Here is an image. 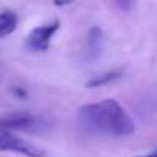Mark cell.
I'll list each match as a JSON object with an SVG mask.
<instances>
[{
    "label": "cell",
    "mask_w": 157,
    "mask_h": 157,
    "mask_svg": "<svg viewBox=\"0 0 157 157\" xmlns=\"http://www.w3.org/2000/svg\"><path fill=\"white\" fill-rule=\"evenodd\" d=\"M77 120L94 132L113 137H125L136 131L132 117L114 99L83 105L77 111Z\"/></svg>",
    "instance_id": "cell-1"
},
{
    "label": "cell",
    "mask_w": 157,
    "mask_h": 157,
    "mask_svg": "<svg viewBox=\"0 0 157 157\" xmlns=\"http://www.w3.org/2000/svg\"><path fill=\"white\" fill-rule=\"evenodd\" d=\"M49 128V122L37 114L17 113L0 119V129L5 131H20V132H43Z\"/></svg>",
    "instance_id": "cell-2"
},
{
    "label": "cell",
    "mask_w": 157,
    "mask_h": 157,
    "mask_svg": "<svg viewBox=\"0 0 157 157\" xmlns=\"http://www.w3.org/2000/svg\"><path fill=\"white\" fill-rule=\"evenodd\" d=\"M0 151L16 152L26 157H45V151L42 148L5 129H0Z\"/></svg>",
    "instance_id": "cell-3"
},
{
    "label": "cell",
    "mask_w": 157,
    "mask_h": 157,
    "mask_svg": "<svg viewBox=\"0 0 157 157\" xmlns=\"http://www.w3.org/2000/svg\"><path fill=\"white\" fill-rule=\"evenodd\" d=\"M59 28H60L59 20H54L51 23L34 28L26 37V42H25L26 48L31 51H40V52L46 51L49 48V43H51L54 34L59 31Z\"/></svg>",
    "instance_id": "cell-4"
},
{
    "label": "cell",
    "mask_w": 157,
    "mask_h": 157,
    "mask_svg": "<svg viewBox=\"0 0 157 157\" xmlns=\"http://www.w3.org/2000/svg\"><path fill=\"white\" fill-rule=\"evenodd\" d=\"M103 42H105L103 31L99 26H93L88 33V37H86V49H85L86 59L96 60L103 49Z\"/></svg>",
    "instance_id": "cell-5"
},
{
    "label": "cell",
    "mask_w": 157,
    "mask_h": 157,
    "mask_svg": "<svg viewBox=\"0 0 157 157\" xmlns=\"http://www.w3.org/2000/svg\"><path fill=\"white\" fill-rule=\"evenodd\" d=\"M19 26V17L14 11H2L0 13V39L13 34Z\"/></svg>",
    "instance_id": "cell-6"
},
{
    "label": "cell",
    "mask_w": 157,
    "mask_h": 157,
    "mask_svg": "<svg viewBox=\"0 0 157 157\" xmlns=\"http://www.w3.org/2000/svg\"><path fill=\"white\" fill-rule=\"evenodd\" d=\"M119 77H122V69H111V71L102 72L99 75H94L91 80H88L86 86L88 88H99V86H103V85H108V83L117 80Z\"/></svg>",
    "instance_id": "cell-7"
},
{
    "label": "cell",
    "mask_w": 157,
    "mask_h": 157,
    "mask_svg": "<svg viewBox=\"0 0 157 157\" xmlns=\"http://www.w3.org/2000/svg\"><path fill=\"white\" fill-rule=\"evenodd\" d=\"M139 157H157V151H154L151 154H146V155H139Z\"/></svg>",
    "instance_id": "cell-8"
}]
</instances>
